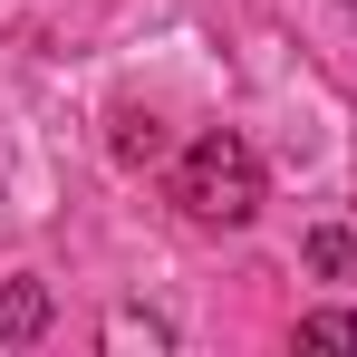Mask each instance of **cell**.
<instances>
[{
	"mask_svg": "<svg viewBox=\"0 0 357 357\" xmlns=\"http://www.w3.org/2000/svg\"><path fill=\"white\" fill-rule=\"evenodd\" d=\"M348 10H357V0H348Z\"/></svg>",
	"mask_w": 357,
	"mask_h": 357,
	"instance_id": "5b68a950",
	"label": "cell"
},
{
	"mask_svg": "<svg viewBox=\"0 0 357 357\" xmlns=\"http://www.w3.org/2000/svg\"><path fill=\"white\" fill-rule=\"evenodd\" d=\"M49 328V290L39 280H0V348H29Z\"/></svg>",
	"mask_w": 357,
	"mask_h": 357,
	"instance_id": "7a4b0ae2",
	"label": "cell"
},
{
	"mask_svg": "<svg viewBox=\"0 0 357 357\" xmlns=\"http://www.w3.org/2000/svg\"><path fill=\"white\" fill-rule=\"evenodd\" d=\"M309 261H319L328 280H348V271H357V241H348V232H319V241H309Z\"/></svg>",
	"mask_w": 357,
	"mask_h": 357,
	"instance_id": "277c9868",
	"label": "cell"
},
{
	"mask_svg": "<svg viewBox=\"0 0 357 357\" xmlns=\"http://www.w3.org/2000/svg\"><path fill=\"white\" fill-rule=\"evenodd\" d=\"M174 203L193 213V222L241 232V222L261 213V155H251L241 135H193L183 165H174Z\"/></svg>",
	"mask_w": 357,
	"mask_h": 357,
	"instance_id": "6da1fadb",
	"label": "cell"
},
{
	"mask_svg": "<svg viewBox=\"0 0 357 357\" xmlns=\"http://www.w3.org/2000/svg\"><path fill=\"white\" fill-rule=\"evenodd\" d=\"M299 348H357V309H319V319H299Z\"/></svg>",
	"mask_w": 357,
	"mask_h": 357,
	"instance_id": "3957f363",
	"label": "cell"
}]
</instances>
